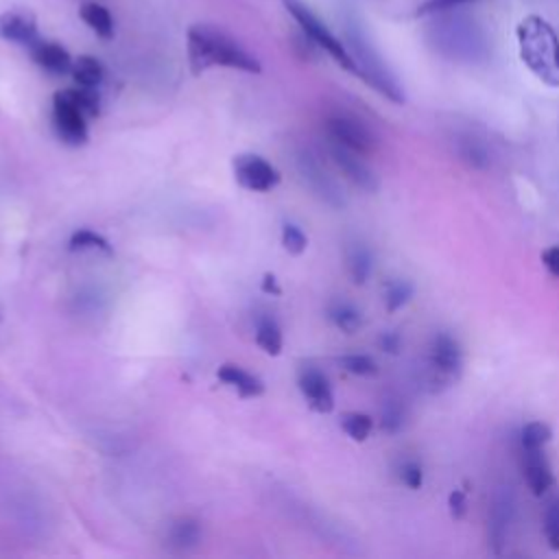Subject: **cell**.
<instances>
[{"label":"cell","instance_id":"6da1fadb","mask_svg":"<svg viewBox=\"0 0 559 559\" xmlns=\"http://www.w3.org/2000/svg\"><path fill=\"white\" fill-rule=\"evenodd\" d=\"M186 48L188 63L194 76L214 66L234 68L251 74H258L262 70L260 61L247 48H242L229 33L212 24H192L186 33Z\"/></svg>","mask_w":559,"mask_h":559},{"label":"cell","instance_id":"7a4b0ae2","mask_svg":"<svg viewBox=\"0 0 559 559\" xmlns=\"http://www.w3.org/2000/svg\"><path fill=\"white\" fill-rule=\"evenodd\" d=\"M515 41L522 63L542 83L559 85V35L542 15H524L515 26Z\"/></svg>","mask_w":559,"mask_h":559},{"label":"cell","instance_id":"3957f363","mask_svg":"<svg viewBox=\"0 0 559 559\" xmlns=\"http://www.w3.org/2000/svg\"><path fill=\"white\" fill-rule=\"evenodd\" d=\"M354 63H356V76H360L371 90L382 94L391 103H404V90L395 74L389 70V66L382 61L378 50L369 44L365 33L358 26H347V41H345Z\"/></svg>","mask_w":559,"mask_h":559},{"label":"cell","instance_id":"277c9868","mask_svg":"<svg viewBox=\"0 0 559 559\" xmlns=\"http://www.w3.org/2000/svg\"><path fill=\"white\" fill-rule=\"evenodd\" d=\"M463 369V349L459 341L448 332L432 334L426 352V360L419 371V384L428 393H439L448 389Z\"/></svg>","mask_w":559,"mask_h":559},{"label":"cell","instance_id":"5b68a950","mask_svg":"<svg viewBox=\"0 0 559 559\" xmlns=\"http://www.w3.org/2000/svg\"><path fill=\"white\" fill-rule=\"evenodd\" d=\"M282 4L286 7V11L293 15V20L299 24L301 33L319 48L323 50L325 55H330L345 72H352V74H358L356 72V63L345 46V41H341L321 20L319 15L308 7L304 4L301 0H282Z\"/></svg>","mask_w":559,"mask_h":559},{"label":"cell","instance_id":"8992f818","mask_svg":"<svg viewBox=\"0 0 559 559\" xmlns=\"http://www.w3.org/2000/svg\"><path fill=\"white\" fill-rule=\"evenodd\" d=\"M515 522V491L511 485H498L491 491L487 509V546L489 552L500 557L511 537Z\"/></svg>","mask_w":559,"mask_h":559},{"label":"cell","instance_id":"52a82bcc","mask_svg":"<svg viewBox=\"0 0 559 559\" xmlns=\"http://www.w3.org/2000/svg\"><path fill=\"white\" fill-rule=\"evenodd\" d=\"M328 138L345 148H352L360 155H371L378 148L376 131L358 116L347 111H336L325 118Z\"/></svg>","mask_w":559,"mask_h":559},{"label":"cell","instance_id":"ba28073f","mask_svg":"<svg viewBox=\"0 0 559 559\" xmlns=\"http://www.w3.org/2000/svg\"><path fill=\"white\" fill-rule=\"evenodd\" d=\"M297 170H299L304 183L323 203H328L330 207H345L347 199H345L338 181L328 173V168L317 159V155H312L308 151H301L297 155Z\"/></svg>","mask_w":559,"mask_h":559},{"label":"cell","instance_id":"9c48e42d","mask_svg":"<svg viewBox=\"0 0 559 559\" xmlns=\"http://www.w3.org/2000/svg\"><path fill=\"white\" fill-rule=\"evenodd\" d=\"M85 114L70 98L68 90L52 96V127L61 142L70 146H81L87 142V122Z\"/></svg>","mask_w":559,"mask_h":559},{"label":"cell","instance_id":"30bf717a","mask_svg":"<svg viewBox=\"0 0 559 559\" xmlns=\"http://www.w3.org/2000/svg\"><path fill=\"white\" fill-rule=\"evenodd\" d=\"M231 168H234V179L238 181V186H242L245 190H251V192H269L282 179L280 170L271 162H266L260 155H251V153L234 157Z\"/></svg>","mask_w":559,"mask_h":559},{"label":"cell","instance_id":"8fae6325","mask_svg":"<svg viewBox=\"0 0 559 559\" xmlns=\"http://www.w3.org/2000/svg\"><path fill=\"white\" fill-rule=\"evenodd\" d=\"M330 157L332 162L336 164V168L356 186L360 188L362 192H376L380 188V181H378V175L376 170L362 159L365 155L352 151V148H345L336 142L330 140Z\"/></svg>","mask_w":559,"mask_h":559},{"label":"cell","instance_id":"7c38bea8","mask_svg":"<svg viewBox=\"0 0 559 559\" xmlns=\"http://www.w3.org/2000/svg\"><path fill=\"white\" fill-rule=\"evenodd\" d=\"M520 467L533 496H546L555 487V474L544 448H520Z\"/></svg>","mask_w":559,"mask_h":559},{"label":"cell","instance_id":"4fadbf2b","mask_svg":"<svg viewBox=\"0 0 559 559\" xmlns=\"http://www.w3.org/2000/svg\"><path fill=\"white\" fill-rule=\"evenodd\" d=\"M297 384H299V391L306 397L308 406L314 413H332L334 393H332L330 380L323 371H319L317 367H301V371L297 376Z\"/></svg>","mask_w":559,"mask_h":559},{"label":"cell","instance_id":"5bb4252c","mask_svg":"<svg viewBox=\"0 0 559 559\" xmlns=\"http://www.w3.org/2000/svg\"><path fill=\"white\" fill-rule=\"evenodd\" d=\"M39 37L37 20L26 9H11L0 13V39L31 46Z\"/></svg>","mask_w":559,"mask_h":559},{"label":"cell","instance_id":"9a60e30c","mask_svg":"<svg viewBox=\"0 0 559 559\" xmlns=\"http://www.w3.org/2000/svg\"><path fill=\"white\" fill-rule=\"evenodd\" d=\"M452 151L459 162H463L467 168H474V170H487L493 162L491 146L483 138L469 131L456 133L452 138Z\"/></svg>","mask_w":559,"mask_h":559},{"label":"cell","instance_id":"2e32d148","mask_svg":"<svg viewBox=\"0 0 559 559\" xmlns=\"http://www.w3.org/2000/svg\"><path fill=\"white\" fill-rule=\"evenodd\" d=\"M28 52H31V59L44 68L46 72H52V74H66L70 72L72 68V57L70 52L57 44V41H50V39H41L37 37L31 46H28Z\"/></svg>","mask_w":559,"mask_h":559},{"label":"cell","instance_id":"e0dca14e","mask_svg":"<svg viewBox=\"0 0 559 559\" xmlns=\"http://www.w3.org/2000/svg\"><path fill=\"white\" fill-rule=\"evenodd\" d=\"M216 376L223 384L231 386L240 397H258L264 393V382L238 365H231V362L221 365Z\"/></svg>","mask_w":559,"mask_h":559},{"label":"cell","instance_id":"ac0fdd59","mask_svg":"<svg viewBox=\"0 0 559 559\" xmlns=\"http://www.w3.org/2000/svg\"><path fill=\"white\" fill-rule=\"evenodd\" d=\"M345 264L354 284H365L373 271V253L365 242H349L345 247Z\"/></svg>","mask_w":559,"mask_h":559},{"label":"cell","instance_id":"d6986e66","mask_svg":"<svg viewBox=\"0 0 559 559\" xmlns=\"http://www.w3.org/2000/svg\"><path fill=\"white\" fill-rule=\"evenodd\" d=\"M328 317L330 321L345 334H354L362 328L365 319H362V312L349 304V301H343V299H336L328 306Z\"/></svg>","mask_w":559,"mask_h":559},{"label":"cell","instance_id":"ffe728a7","mask_svg":"<svg viewBox=\"0 0 559 559\" xmlns=\"http://www.w3.org/2000/svg\"><path fill=\"white\" fill-rule=\"evenodd\" d=\"M70 74H72L74 83L81 85V87H98L103 76H105V70H103V63L96 57L81 55L72 61Z\"/></svg>","mask_w":559,"mask_h":559},{"label":"cell","instance_id":"44dd1931","mask_svg":"<svg viewBox=\"0 0 559 559\" xmlns=\"http://www.w3.org/2000/svg\"><path fill=\"white\" fill-rule=\"evenodd\" d=\"M79 15L98 37H103V39H111L114 37V20H111L109 11L103 4L85 2L79 9Z\"/></svg>","mask_w":559,"mask_h":559},{"label":"cell","instance_id":"7402d4cb","mask_svg":"<svg viewBox=\"0 0 559 559\" xmlns=\"http://www.w3.org/2000/svg\"><path fill=\"white\" fill-rule=\"evenodd\" d=\"M255 343L269 356H277L282 352L284 338H282V330H280L275 319H271V317H260L258 319V323H255Z\"/></svg>","mask_w":559,"mask_h":559},{"label":"cell","instance_id":"603a6c76","mask_svg":"<svg viewBox=\"0 0 559 559\" xmlns=\"http://www.w3.org/2000/svg\"><path fill=\"white\" fill-rule=\"evenodd\" d=\"M406 424V406L397 395H386L380 404V428L389 435H397Z\"/></svg>","mask_w":559,"mask_h":559},{"label":"cell","instance_id":"cb8c5ba5","mask_svg":"<svg viewBox=\"0 0 559 559\" xmlns=\"http://www.w3.org/2000/svg\"><path fill=\"white\" fill-rule=\"evenodd\" d=\"M415 295V286L411 280H404V277H393L384 284V293H382V299H384V308L386 312H397L400 308H404Z\"/></svg>","mask_w":559,"mask_h":559},{"label":"cell","instance_id":"d4e9b609","mask_svg":"<svg viewBox=\"0 0 559 559\" xmlns=\"http://www.w3.org/2000/svg\"><path fill=\"white\" fill-rule=\"evenodd\" d=\"M542 531L550 550H559V493H552L542 511Z\"/></svg>","mask_w":559,"mask_h":559},{"label":"cell","instance_id":"484cf974","mask_svg":"<svg viewBox=\"0 0 559 559\" xmlns=\"http://www.w3.org/2000/svg\"><path fill=\"white\" fill-rule=\"evenodd\" d=\"M343 432L354 439V441H365L371 430H373V419L367 415V413H358V411H352V413H343L341 419H338Z\"/></svg>","mask_w":559,"mask_h":559},{"label":"cell","instance_id":"4316f807","mask_svg":"<svg viewBox=\"0 0 559 559\" xmlns=\"http://www.w3.org/2000/svg\"><path fill=\"white\" fill-rule=\"evenodd\" d=\"M552 439V428L546 421H528L520 430V448H544Z\"/></svg>","mask_w":559,"mask_h":559},{"label":"cell","instance_id":"83f0119b","mask_svg":"<svg viewBox=\"0 0 559 559\" xmlns=\"http://www.w3.org/2000/svg\"><path fill=\"white\" fill-rule=\"evenodd\" d=\"M336 362L354 376H376L378 373V362L367 354H345V356H338Z\"/></svg>","mask_w":559,"mask_h":559},{"label":"cell","instance_id":"f1b7e54d","mask_svg":"<svg viewBox=\"0 0 559 559\" xmlns=\"http://www.w3.org/2000/svg\"><path fill=\"white\" fill-rule=\"evenodd\" d=\"M199 542V524L192 520H179L170 528V544L179 550L192 548Z\"/></svg>","mask_w":559,"mask_h":559},{"label":"cell","instance_id":"f546056e","mask_svg":"<svg viewBox=\"0 0 559 559\" xmlns=\"http://www.w3.org/2000/svg\"><path fill=\"white\" fill-rule=\"evenodd\" d=\"M83 249H100L105 253H111L109 242L92 229H76L70 236V251H83Z\"/></svg>","mask_w":559,"mask_h":559},{"label":"cell","instance_id":"4dcf8cb0","mask_svg":"<svg viewBox=\"0 0 559 559\" xmlns=\"http://www.w3.org/2000/svg\"><path fill=\"white\" fill-rule=\"evenodd\" d=\"M397 478H400V483L404 485V487H408V489H419L421 485H424V467H421V463L417 461V459H402L400 463H397Z\"/></svg>","mask_w":559,"mask_h":559},{"label":"cell","instance_id":"1f68e13d","mask_svg":"<svg viewBox=\"0 0 559 559\" xmlns=\"http://www.w3.org/2000/svg\"><path fill=\"white\" fill-rule=\"evenodd\" d=\"M70 98L79 105V109L92 118V116H98V109H100V100H98V94H96V87H72L68 90Z\"/></svg>","mask_w":559,"mask_h":559},{"label":"cell","instance_id":"d6a6232c","mask_svg":"<svg viewBox=\"0 0 559 559\" xmlns=\"http://www.w3.org/2000/svg\"><path fill=\"white\" fill-rule=\"evenodd\" d=\"M282 245H284V249H286L288 253L299 255V253L306 251L308 238H306V234L301 231V227H297L295 223H284V227H282Z\"/></svg>","mask_w":559,"mask_h":559},{"label":"cell","instance_id":"836d02e7","mask_svg":"<svg viewBox=\"0 0 559 559\" xmlns=\"http://www.w3.org/2000/svg\"><path fill=\"white\" fill-rule=\"evenodd\" d=\"M469 2H476V0H424V2L415 9V15H417V17L437 15V13H445V11L459 9V7H463V4H469Z\"/></svg>","mask_w":559,"mask_h":559},{"label":"cell","instance_id":"e575fe53","mask_svg":"<svg viewBox=\"0 0 559 559\" xmlns=\"http://www.w3.org/2000/svg\"><path fill=\"white\" fill-rule=\"evenodd\" d=\"M448 511L454 520H463L465 511H467V498L463 489H452L448 496Z\"/></svg>","mask_w":559,"mask_h":559},{"label":"cell","instance_id":"d590c367","mask_svg":"<svg viewBox=\"0 0 559 559\" xmlns=\"http://www.w3.org/2000/svg\"><path fill=\"white\" fill-rule=\"evenodd\" d=\"M378 347H380L382 352H386V354H397L400 347H402V336H400V332H395V330H384V332H380V336H378Z\"/></svg>","mask_w":559,"mask_h":559},{"label":"cell","instance_id":"8d00e7d4","mask_svg":"<svg viewBox=\"0 0 559 559\" xmlns=\"http://www.w3.org/2000/svg\"><path fill=\"white\" fill-rule=\"evenodd\" d=\"M542 262H544V266L548 269L550 275L559 277V245L546 247V249L542 251Z\"/></svg>","mask_w":559,"mask_h":559},{"label":"cell","instance_id":"74e56055","mask_svg":"<svg viewBox=\"0 0 559 559\" xmlns=\"http://www.w3.org/2000/svg\"><path fill=\"white\" fill-rule=\"evenodd\" d=\"M262 293H266V295H280V293H282V288L277 286L275 275L266 273V275L262 277Z\"/></svg>","mask_w":559,"mask_h":559}]
</instances>
